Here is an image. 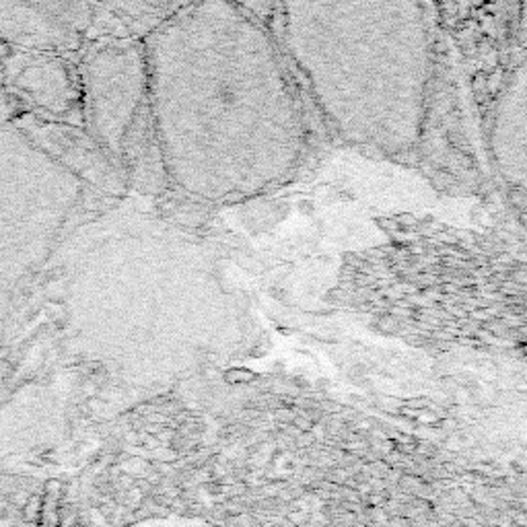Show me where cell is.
Segmentation results:
<instances>
[{
  "instance_id": "cell-1",
  "label": "cell",
  "mask_w": 527,
  "mask_h": 527,
  "mask_svg": "<svg viewBox=\"0 0 527 527\" xmlns=\"http://www.w3.org/2000/svg\"><path fill=\"white\" fill-rule=\"evenodd\" d=\"M76 196L74 177L16 124H0V344L19 287L35 272Z\"/></svg>"
},
{
  "instance_id": "cell-2",
  "label": "cell",
  "mask_w": 527,
  "mask_h": 527,
  "mask_svg": "<svg viewBox=\"0 0 527 527\" xmlns=\"http://www.w3.org/2000/svg\"><path fill=\"white\" fill-rule=\"evenodd\" d=\"M0 78L12 95L43 111L62 113L72 101L66 68L43 52L10 49L0 62Z\"/></svg>"
},
{
  "instance_id": "cell-3",
  "label": "cell",
  "mask_w": 527,
  "mask_h": 527,
  "mask_svg": "<svg viewBox=\"0 0 527 527\" xmlns=\"http://www.w3.org/2000/svg\"><path fill=\"white\" fill-rule=\"evenodd\" d=\"M78 6L49 2H0V45L16 52H47L66 43L70 14Z\"/></svg>"
},
{
  "instance_id": "cell-4",
  "label": "cell",
  "mask_w": 527,
  "mask_h": 527,
  "mask_svg": "<svg viewBox=\"0 0 527 527\" xmlns=\"http://www.w3.org/2000/svg\"><path fill=\"white\" fill-rule=\"evenodd\" d=\"M39 515H41V505L37 499H31L29 503H25V519L27 522H35V519H39Z\"/></svg>"
}]
</instances>
